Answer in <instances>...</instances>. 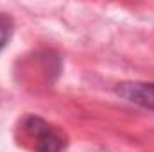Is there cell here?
<instances>
[{
  "label": "cell",
  "mask_w": 154,
  "mask_h": 152,
  "mask_svg": "<svg viewBox=\"0 0 154 152\" xmlns=\"http://www.w3.org/2000/svg\"><path fill=\"white\" fill-rule=\"evenodd\" d=\"M115 93L120 99H124L134 106L154 111V82H142V81L120 82V84H116Z\"/></svg>",
  "instance_id": "2"
},
{
  "label": "cell",
  "mask_w": 154,
  "mask_h": 152,
  "mask_svg": "<svg viewBox=\"0 0 154 152\" xmlns=\"http://www.w3.org/2000/svg\"><path fill=\"white\" fill-rule=\"evenodd\" d=\"M11 34H13V20L0 13V52L11 39Z\"/></svg>",
  "instance_id": "3"
},
{
  "label": "cell",
  "mask_w": 154,
  "mask_h": 152,
  "mask_svg": "<svg viewBox=\"0 0 154 152\" xmlns=\"http://www.w3.org/2000/svg\"><path fill=\"white\" fill-rule=\"evenodd\" d=\"M20 132L34 152H63L66 149L65 132L38 114H27L20 123Z\"/></svg>",
  "instance_id": "1"
}]
</instances>
